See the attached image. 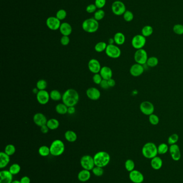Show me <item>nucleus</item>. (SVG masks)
I'll return each instance as SVG.
<instances>
[{"label":"nucleus","mask_w":183,"mask_h":183,"mask_svg":"<svg viewBox=\"0 0 183 183\" xmlns=\"http://www.w3.org/2000/svg\"><path fill=\"white\" fill-rule=\"evenodd\" d=\"M99 73L101 74L103 79L106 80H108L111 78H112V76H113V72H112V69L107 66H104L103 67H102Z\"/></svg>","instance_id":"21"},{"label":"nucleus","mask_w":183,"mask_h":183,"mask_svg":"<svg viewBox=\"0 0 183 183\" xmlns=\"http://www.w3.org/2000/svg\"><path fill=\"white\" fill-rule=\"evenodd\" d=\"M99 85H100L102 89H107L110 88V86L108 85V80H106L103 79Z\"/></svg>","instance_id":"51"},{"label":"nucleus","mask_w":183,"mask_h":183,"mask_svg":"<svg viewBox=\"0 0 183 183\" xmlns=\"http://www.w3.org/2000/svg\"><path fill=\"white\" fill-rule=\"evenodd\" d=\"M82 27L85 32L92 33L99 29V23L94 18H88L83 22Z\"/></svg>","instance_id":"5"},{"label":"nucleus","mask_w":183,"mask_h":183,"mask_svg":"<svg viewBox=\"0 0 183 183\" xmlns=\"http://www.w3.org/2000/svg\"><path fill=\"white\" fill-rule=\"evenodd\" d=\"M108 45L105 42H99L96 44L95 46V50L97 53H102L104 51H105Z\"/></svg>","instance_id":"35"},{"label":"nucleus","mask_w":183,"mask_h":183,"mask_svg":"<svg viewBox=\"0 0 183 183\" xmlns=\"http://www.w3.org/2000/svg\"><path fill=\"white\" fill-rule=\"evenodd\" d=\"M60 42L62 45L64 46L68 45L70 42V39L69 36L63 35L61 38Z\"/></svg>","instance_id":"50"},{"label":"nucleus","mask_w":183,"mask_h":183,"mask_svg":"<svg viewBox=\"0 0 183 183\" xmlns=\"http://www.w3.org/2000/svg\"><path fill=\"white\" fill-rule=\"evenodd\" d=\"M148 58V54L145 49L142 48L136 50L134 55V59L136 63L143 65L146 64Z\"/></svg>","instance_id":"6"},{"label":"nucleus","mask_w":183,"mask_h":183,"mask_svg":"<svg viewBox=\"0 0 183 183\" xmlns=\"http://www.w3.org/2000/svg\"><path fill=\"white\" fill-rule=\"evenodd\" d=\"M36 99L39 104L45 105L47 104L50 101V93L46 90L39 91L37 94H36Z\"/></svg>","instance_id":"13"},{"label":"nucleus","mask_w":183,"mask_h":183,"mask_svg":"<svg viewBox=\"0 0 183 183\" xmlns=\"http://www.w3.org/2000/svg\"><path fill=\"white\" fill-rule=\"evenodd\" d=\"M108 84L110 87H113L115 85V80L112 79V78H111L110 79H108Z\"/></svg>","instance_id":"54"},{"label":"nucleus","mask_w":183,"mask_h":183,"mask_svg":"<svg viewBox=\"0 0 183 183\" xmlns=\"http://www.w3.org/2000/svg\"><path fill=\"white\" fill-rule=\"evenodd\" d=\"M67 17V12L64 9H60L58 11L56 14V17L60 20H64Z\"/></svg>","instance_id":"46"},{"label":"nucleus","mask_w":183,"mask_h":183,"mask_svg":"<svg viewBox=\"0 0 183 183\" xmlns=\"http://www.w3.org/2000/svg\"><path fill=\"white\" fill-rule=\"evenodd\" d=\"M11 183H20L19 180H13V182Z\"/></svg>","instance_id":"58"},{"label":"nucleus","mask_w":183,"mask_h":183,"mask_svg":"<svg viewBox=\"0 0 183 183\" xmlns=\"http://www.w3.org/2000/svg\"><path fill=\"white\" fill-rule=\"evenodd\" d=\"M97 8L96 7L95 4H90L86 7V11L87 13H95Z\"/></svg>","instance_id":"49"},{"label":"nucleus","mask_w":183,"mask_h":183,"mask_svg":"<svg viewBox=\"0 0 183 183\" xmlns=\"http://www.w3.org/2000/svg\"><path fill=\"white\" fill-rule=\"evenodd\" d=\"M173 31L177 35H183V25L180 24H175L173 27Z\"/></svg>","instance_id":"42"},{"label":"nucleus","mask_w":183,"mask_h":183,"mask_svg":"<svg viewBox=\"0 0 183 183\" xmlns=\"http://www.w3.org/2000/svg\"><path fill=\"white\" fill-rule=\"evenodd\" d=\"M158 62H159V61L157 57L150 56L148 58L146 64L149 67H156L158 65Z\"/></svg>","instance_id":"33"},{"label":"nucleus","mask_w":183,"mask_h":183,"mask_svg":"<svg viewBox=\"0 0 183 183\" xmlns=\"http://www.w3.org/2000/svg\"><path fill=\"white\" fill-rule=\"evenodd\" d=\"M20 183H31V180L29 177L27 176H24L22 177L19 180Z\"/></svg>","instance_id":"52"},{"label":"nucleus","mask_w":183,"mask_h":183,"mask_svg":"<svg viewBox=\"0 0 183 183\" xmlns=\"http://www.w3.org/2000/svg\"><path fill=\"white\" fill-rule=\"evenodd\" d=\"M169 150V147L167 143H161L158 146V154L164 155Z\"/></svg>","instance_id":"36"},{"label":"nucleus","mask_w":183,"mask_h":183,"mask_svg":"<svg viewBox=\"0 0 183 183\" xmlns=\"http://www.w3.org/2000/svg\"><path fill=\"white\" fill-rule=\"evenodd\" d=\"M106 55L109 57L116 59L121 56V51L118 46L115 45H108L105 50Z\"/></svg>","instance_id":"9"},{"label":"nucleus","mask_w":183,"mask_h":183,"mask_svg":"<svg viewBox=\"0 0 183 183\" xmlns=\"http://www.w3.org/2000/svg\"><path fill=\"white\" fill-rule=\"evenodd\" d=\"M46 125L50 130H54L59 127L60 123L59 121L55 118H51L47 121Z\"/></svg>","instance_id":"28"},{"label":"nucleus","mask_w":183,"mask_h":183,"mask_svg":"<svg viewBox=\"0 0 183 183\" xmlns=\"http://www.w3.org/2000/svg\"><path fill=\"white\" fill-rule=\"evenodd\" d=\"M145 71V68L143 65L136 63L130 67V75L134 77L140 76Z\"/></svg>","instance_id":"14"},{"label":"nucleus","mask_w":183,"mask_h":183,"mask_svg":"<svg viewBox=\"0 0 183 183\" xmlns=\"http://www.w3.org/2000/svg\"><path fill=\"white\" fill-rule=\"evenodd\" d=\"M95 166L104 168L108 165L111 160L110 154L105 151L96 153L93 156Z\"/></svg>","instance_id":"2"},{"label":"nucleus","mask_w":183,"mask_h":183,"mask_svg":"<svg viewBox=\"0 0 183 183\" xmlns=\"http://www.w3.org/2000/svg\"><path fill=\"white\" fill-rule=\"evenodd\" d=\"M146 44V38L142 35H136L133 37L131 40L132 47L136 49H142Z\"/></svg>","instance_id":"7"},{"label":"nucleus","mask_w":183,"mask_h":183,"mask_svg":"<svg viewBox=\"0 0 183 183\" xmlns=\"http://www.w3.org/2000/svg\"><path fill=\"white\" fill-rule=\"evenodd\" d=\"M78 180L81 182H86L90 180L91 178L90 171L83 169L80 171L77 175Z\"/></svg>","instance_id":"23"},{"label":"nucleus","mask_w":183,"mask_h":183,"mask_svg":"<svg viewBox=\"0 0 183 183\" xmlns=\"http://www.w3.org/2000/svg\"><path fill=\"white\" fill-rule=\"evenodd\" d=\"M179 140V136L177 133H174L169 137L168 143L169 145H172L176 144Z\"/></svg>","instance_id":"40"},{"label":"nucleus","mask_w":183,"mask_h":183,"mask_svg":"<svg viewBox=\"0 0 183 183\" xmlns=\"http://www.w3.org/2000/svg\"><path fill=\"white\" fill-rule=\"evenodd\" d=\"M92 171L93 174L97 177H101L104 174V169H103V168H102V167L95 166L92 169Z\"/></svg>","instance_id":"45"},{"label":"nucleus","mask_w":183,"mask_h":183,"mask_svg":"<svg viewBox=\"0 0 183 183\" xmlns=\"http://www.w3.org/2000/svg\"><path fill=\"white\" fill-rule=\"evenodd\" d=\"M125 168L128 172H131L135 169V163L131 159H127L125 163Z\"/></svg>","instance_id":"37"},{"label":"nucleus","mask_w":183,"mask_h":183,"mask_svg":"<svg viewBox=\"0 0 183 183\" xmlns=\"http://www.w3.org/2000/svg\"><path fill=\"white\" fill-rule=\"evenodd\" d=\"M10 161L9 155L4 152L0 153V169H4L7 166Z\"/></svg>","instance_id":"22"},{"label":"nucleus","mask_w":183,"mask_h":183,"mask_svg":"<svg viewBox=\"0 0 183 183\" xmlns=\"http://www.w3.org/2000/svg\"><path fill=\"white\" fill-rule=\"evenodd\" d=\"M60 32L62 35L64 36H69L72 33V27L68 23H63L61 24L60 27L59 29Z\"/></svg>","instance_id":"24"},{"label":"nucleus","mask_w":183,"mask_h":183,"mask_svg":"<svg viewBox=\"0 0 183 183\" xmlns=\"http://www.w3.org/2000/svg\"><path fill=\"white\" fill-rule=\"evenodd\" d=\"M4 152L10 156H12L16 152V147L13 144H8L5 147Z\"/></svg>","instance_id":"38"},{"label":"nucleus","mask_w":183,"mask_h":183,"mask_svg":"<svg viewBox=\"0 0 183 183\" xmlns=\"http://www.w3.org/2000/svg\"><path fill=\"white\" fill-rule=\"evenodd\" d=\"M88 66L89 71L93 74L99 73L102 68L99 61L95 58H92L89 61Z\"/></svg>","instance_id":"18"},{"label":"nucleus","mask_w":183,"mask_h":183,"mask_svg":"<svg viewBox=\"0 0 183 183\" xmlns=\"http://www.w3.org/2000/svg\"><path fill=\"white\" fill-rule=\"evenodd\" d=\"M50 148L52 155L54 156H60L65 151V145L62 140L56 139L52 143Z\"/></svg>","instance_id":"4"},{"label":"nucleus","mask_w":183,"mask_h":183,"mask_svg":"<svg viewBox=\"0 0 183 183\" xmlns=\"http://www.w3.org/2000/svg\"><path fill=\"white\" fill-rule=\"evenodd\" d=\"M150 165L153 169L158 170L161 169L163 166V161L160 157L156 156L155 158H152V159H151Z\"/></svg>","instance_id":"25"},{"label":"nucleus","mask_w":183,"mask_h":183,"mask_svg":"<svg viewBox=\"0 0 183 183\" xmlns=\"http://www.w3.org/2000/svg\"><path fill=\"white\" fill-rule=\"evenodd\" d=\"M86 96L89 99L92 101L99 100L101 96V92L96 87L89 88L86 91Z\"/></svg>","instance_id":"17"},{"label":"nucleus","mask_w":183,"mask_h":183,"mask_svg":"<svg viewBox=\"0 0 183 183\" xmlns=\"http://www.w3.org/2000/svg\"><path fill=\"white\" fill-rule=\"evenodd\" d=\"M106 2V0H95V4L97 8L101 9L105 6Z\"/></svg>","instance_id":"48"},{"label":"nucleus","mask_w":183,"mask_h":183,"mask_svg":"<svg viewBox=\"0 0 183 183\" xmlns=\"http://www.w3.org/2000/svg\"><path fill=\"white\" fill-rule=\"evenodd\" d=\"M20 170H21V167L19 164L17 163H14L13 164H11L9 169V171L13 176L19 174Z\"/></svg>","instance_id":"34"},{"label":"nucleus","mask_w":183,"mask_h":183,"mask_svg":"<svg viewBox=\"0 0 183 183\" xmlns=\"http://www.w3.org/2000/svg\"><path fill=\"white\" fill-rule=\"evenodd\" d=\"M13 180V175L9 170L0 171V183H11Z\"/></svg>","instance_id":"20"},{"label":"nucleus","mask_w":183,"mask_h":183,"mask_svg":"<svg viewBox=\"0 0 183 183\" xmlns=\"http://www.w3.org/2000/svg\"><path fill=\"white\" fill-rule=\"evenodd\" d=\"M108 45H113L114 43V38H110L108 39Z\"/></svg>","instance_id":"56"},{"label":"nucleus","mask_w":183,"mask_h":183,"mask_svg":"<svg viewBox=\"0 0 183 183\" xmlns=\"http://www.w3.org/2000/svg\"><path fill=\"white\" fill-rule=\"evenodd\" d=\"M46 25L48 27V29L51 30L52 31H56L59 30L60 27V20L56 17H49L47 19L46 22Z\"/></svg>","instance_id":"12"},{"label":"nucleus","mask_w":183,"mask_h":183,"mask_svg":"<svg viewBox=\"0 0 183 183\" xmlns=\"http://www.w3.org/2000/svg\"><path fill=\"white\" fill-rule=\"evenodd\" d=\"M123 18L126 22H132L134 19L133 13L130 10H126L123 14Z\"/></svg>","instance_id":"41"},{"label":"nucleus","mask_w":183,"mask_h":183,"mask_svg":"<svg viewBox=\"0 0 183 183\" xmlns=\"http://www.w3.org/2000/svg\"><path fill=\"white\" fill-rule=\"evenodd\" d=\"M64 138L67 142L74 143L77 139V135L73 131L68 130L64 133Z\"/></svg>","instance_id":"27"},{"label":"nucleus","mask_w":183,"mask_h":183,"mask_svg":"<svg viewBox=\"0 0 183 183\" xmlns=\"http://www.w3.org/2000/svg\"><path fill=\"white\" fill-rule=\"evenodd\" d=\"M129 178L134 183H142L144 181V176L140 171L134 170L130 172Z\"/></svg>","instance_id":"15"},{"label":"nucleus","mask_w":183,"mask_h":183,"mask_svg":"<svg viewBox=\"0 0 183 183\" xmlns=\"http://www.w3.org/2000/svg\"><path fill=\"white\" fill-rule=\"evenodd\" d=\"M80 99L79 93L74 89H68L62 95V103L68 107H75Z\"/></svg>","instance_id":"1"},{"label":"nucleus","mask_w":183,"mask_h":183,"mask_svg":"<svg viewBox=\"0 0 183 183\" xmlns=\"http://www.w3.org/2000/svg\"><path fill=\"white\" fill-rule=\"evenodd\" d=\"M80 164L83 169L91 171L95 167L93 157L89 155L83 156L80 159Z\"/></svg>","instance_id":"8"},{"label":"nucleus","mask_w":183,"mask_h":183,"mask_svg":"<svg viewBox=\"0 0 183 183\" xmlns=\"http://www.w3.org/2000/svg\"><path fill=\"white\" fill-rule=\"evenodd\" d=\"M49 128L46 125H43L41 127V132L43 133V134H46L49 131Z\"/></svg>","instance_id":"53"},{"label":"nucleus","mask_w":183,"mask_h":183,"mask_svg":"<svg viewBox=\"0 0 183 183\" xmlns=\"http://www.w3.org/2000/svg\"><path fill=\"white\" fill-rule=\"evenodd\" d=\"M47 87V83L45 80H39L36 83V87L39 91L45 90Z\"/></svg>","instance_id":"39"},{"label":"nucleus","mask_w":183,"mask_h":183,"mask_svg":"<svg viewBox=\"0 0 183 183\" xmlns=\"http://www.w3.org/2000/svg\"><path fill=\"white\" fill-rule=\"evenodd\" d=\"M142 154L145 158L152 159L158 155V147L155 143L148 142L145 143L142 148Z\"/></svg>","instance_id":"3"},{"label":"nucleus","mask_w":183,"mask_h":183,"mask_svg":"<svg viewBox=\"0 0 183 183\" xmlns=\"http://www.w3.org/2000/svg\"><path fill=\"white\" fill-rule=\"evenodd\" d=\"M103 79L99 73L94 74L93 77H92V80H93V83H96V84H97V85H100V83L102 81Z\"/></svg>","instance_id":"47"},{"label":"nucleus","mask_w":183,"mask_h":183,"mask_svg":"<svg viewBox=\"0 0 183 183\" xmlns=\"http://www.w3.org/2000/svg\"><path fill=\"white\" fill-rule=\"evenodd\" d=\"M154 32V29L150 25H146L141 30V35L147 38L151 36Z\"/></svg>","instance_id":"30"},{"label":"nucleus","mask_w":183,"mask_h":183,"mask_svg":"<svg viewBox=\"0 0 183 183\" xmlns=\"http://www.w3.org/2000/svg\"><path fill=\"white\" fill-rule=\"evenodd\" d=\"M33 121L36 125L41 127L43 125H46L48 120L45 115L41 112H38L33 116Z\"/></svg>","instance_id":"19"},{"label":"nucleus","mask_w":183,"mask_h":183,"mask_svg":"<svg viewBox=\"0 0 183 183\" xmlns=\"http://www.w3.org/2000/svg\"><path fill=\"white\" fill-rule=\"evenodd\" d=\"M140 110L143 114L146 116H149L154 114L155 107L151 102L144 101L142 102L140 105Z\"/></svg>","instance_id":"10"},{"label":"nucleus","mask_w":183,"mask_h":183,"mask_svg":"<svg viewBox=\"0 0 183 183\" xmlns=\"http://www.w3.org/2000/svg\"><path fill=\"white\" fill-rule=\"evenodd\" d=\"M38 153L42 157L48 156L51 154L50 147H48L46 145L42 146L39 148Z\"/></svg>","instance_id":"32"},{"label":"nucleus","mask_w":183,"mask_h":183,"mask_svg":"<svg viewBox=\"0 0 183 183\" xmlns=\"http://www.w3.org/2000/svg\"><path fill=\"white\" fill-rule=\"evenodd\" d=\"M112 13L117 16L123 15L125 12L126 11V6L122 1H115L112 3L111 6Z\"/></svg>","instance_id":"11"},{"label":"nucleus","mask_w":183,"mask_h":183,"mask_svg":"<svg viewBox=\"0 0 183 183\" xmlns=\"http://www.w3.org/2000/svg\"><path fill=\"white\" fill-rule=\"evenodd\" d=\"M114 43L118 46L123 45L126 41V37L121 32L116 33L114 35Z\"/></svg>","instance_id":"26"},{"label":"nucleus","mask_w":183,"mask_h":183,"mask_svg":"<svg viewBox=\"0 0 183 183\" xmlns=\"http://www.w3.org/2000/svg\"><path fill=\"white\" fill-rule=\"evenodd\" d=\"M68 107L64 103L58 104L55 107V111L58 114L65 115L68 112Z\"/></svg>","instance_id":"29"},{"label":"nucleus","mask_w":183,"mask_h":183,"mask_svg":"<svg viewBox=\"0 0 183 183\" xmlns=\"http://www.w3.org/2000/svg\"><path fill=\"white\" fill-rule=\"evenodd\" d=\"M50 99L54 101H59L62 100V95L58 90L54 89L50 93Z\"/></svg>","instance_id":"31"},{"label":"nucleus","mask_w":183,"mask_h":183,"mask_svg":"<svg viewBox=\"0 0 183 183\" xmlns=\"http://www.w3.org/2000/svg\"><path fill=\"white\" fill-rule=\"evenodd\" d=\"M39 90L38 89H37V87H36V88H34L33 89V90H32V92H33V93L34 94H37V93L39 92Z\"/></svg>","instance_id":"57"},{"label":"nucleus","mask_w":183,"mask_h":183,"mask_svg":"<svg viewBox=\"0 0 183 183\" xmlns=\"http://www.w3.org/2000/svg\"><path fill=\"white\" fill-rule=\"evenodd\" d=\"M148 120L152 125H157L159 123V118L158 116L154 114H152L149 116Z\"/></svg>","instance_id":"43"},{"label":"nucleus","mask_w":183,"mask_h":183,"mask_svg":"<svg viewBox=\"0 0 183 183\" xmlns=\"http://www.w3.org/2000/svg\"><path fill=\"white\" fill-rule=\"evenodd\" d=\"M76 112V109L75 107H68V112L67 113L69 115H73L75 114Z\"/></svg>","instance_id":"55"},{"label":"nucleus","mask_w":183,"mask_h":183,"mask_svg":"<svg viewBox=\"0 0 183 183\" xmlns=\"http://www.w3.org/2000/svg\"><path fill=\"white\" fill-rule=\"evenodd\" d=\"M105 12L102 9H99L94 13V18L97 21L102 20L105 17Z\"/></svg>","instance_id":"44"},{"label":"nucleus","mask_w":183,"mask_h":183,"mask_svg":"<svg viewBox=\"0 0 183 183\" xmlns=\"http://www.w3.org/2000/svg\"><path fill=\"white\" fill-rule=\"evenodd\" d=\"M169 151L170 152L172 159L175 161H178L180 159L181 153L180 151V147L177 143L170 145L169 147Z\"/></svg>","instance_id":"16"}]
</instances>
